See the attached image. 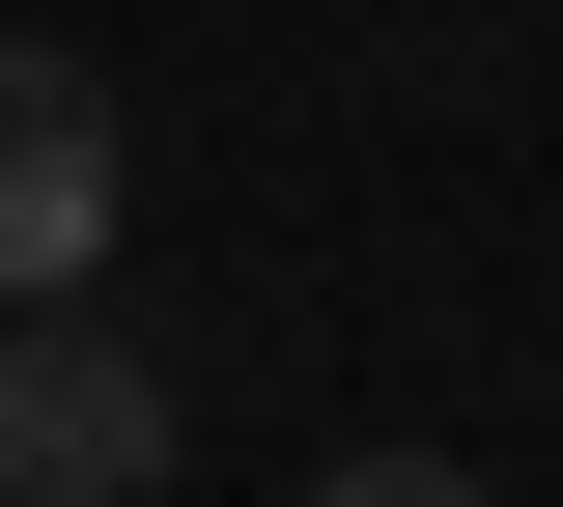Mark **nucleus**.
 I'll return each instance as SVG.
<instances>
[{
  "mask_svg": "<svg viewBox=\"0 0 563 507\" xmlns=\"http://www.w3.org/2000/svg\"><path fill=\"white\" fill-rule=\"evenodd\" d=\"M282 507H479V480H451V451H310Z\"/></svg>",
  "mask_w": 563,
  "mask_h": 507,
  "instance_id": "3",
  "label": "nucleus"
},
{
  "mask_svg": "<svg viewBox=\"0 0 563 507\" xmlns=\"http://www.w3.org/2000/svg\"><path fill=\"white\" fill-rule=\"evenodd\" d=\"M169 423H198V395H169L85 283L0 310V507H141V480H169Z\"/></svg>",
  "mask_w": 563,
  "mask_h": 507,
  "instance_id": "1",
  "label": "nucleus"
},
{
  "mask_svg": "<svg viewBox=\"0 0 563 507\" xmlns=\"http://www.w3.org/2000/svg\"><path fill=\"white\" fill-rule=\"evenodd\" d=\"M113 198H141V142H113V85H85L57 29H0V310H57V283H113Z\"/></svg>",
  "mask_w": 563,
  "mask_h": 507,
  "instance_id": "2",
  "label": "nucleus"
}]
</instances>
